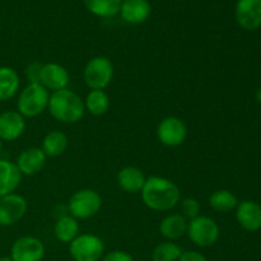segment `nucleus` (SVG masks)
I'll use <instances>...</instances> for the list:
<instances>
[{"label": "nucleus", "mask_w": 261, "mask_h": 261, "mask_svg": "<svg viewBox=\"0 0 261 261\" xmlns=\"http://www.w3.org/2000/svg\"><path fill=\"white\" fill-rule=\"evenodd\" d=\"M181 209L185 218L193 219L200 216V204L196 199L194 198H186L181 201Z\"/></svg>", "instance_id": "bb28decb"}, {"label": "nucleus", "mask_w": 261, "mask_h": 261, "mask_svg": "<svg viewBox=\"0 0 261 261\" xmlns=\"http://www.w3.org/2000/svg\"><path fill=\"white\" fill-rule=\"evenodd\" d=\"M84 107L93 116H102L110 109L109 94L101 89H92L84 99Z\"/></svg>", "instance_id": "5701e85b"}, {"label": "nucleus", "mask_w": 261, "mask_h": 261, "mask_svg": "<svg viewBox=\"0 0 261 261\" xmlns=\"http://www.w3.org/2000/svg\"><path fill=\"white\" fill-rule=\"evenodd\" d=\"M145 176L140 168L134 166H126L117 173V184L125 193H140L144 186Z\"/></svg>", "instance_id": "a211bd4d"}, {"label": "nucleus", "mask_w": 261, "mask_h": 261, "mask_svg": "<svg viewBox=\"0 0 261 261\" xmlns=\"http://www.w3.org/2000/svg\"><path fill=\"white\" fill-rule=\"evenodd\" d=\"M256 99H257V102H259V103L261 105V88L257 89V92H256Z\"/></svg>", "instance_id": "7c9ffc66"}, {"label": "nucleus", "mask_w": 261, "mask_h": 261, "mask_svg": "<svg viewBox=\"0 0 261 261\" xmlns=\"http://www.w3.org/2000/svg\"><path fill=\"white\" fill-rule=\"evenodd\" d=\"M236 218L240 226L250 232L261 228V206L256 201L244 200L236 206Z\"/></svg>", "instance_id": "2eb2a0df"}, {"label": "nucleus", "mask_w": 261, "mask_h": 261, "mask_svg": "<svg viewBox=\"0 0 261 261\" xmlns=\"http://www.w3.org/2000/svg\"><path fill=\"white\" fill-rule=\"evenodd\" d=\"M155 133L161 144L175 148L184 144L188 137V127L180 117L167 116L161 120Z\"/></svg>", "instance_id": "6e6552de"}, {"label": "nucleus", "mask_w": 261, "mask_h": 261, "mask_svg": "<svg viewBox=\"0 0 261 261\" xmlns=\"http://www.w3.org/2000/svg\"><path fill=\"white\" fill-rule=\"evenodd\" d=\"M69 147V139L66 134L59 130H53V132L47 133L42 140V148L43 153L46 157H60L66 152Z\"/></svg>", "instance_id": "412c9836"}, {"label": "nucleus", "mask_w": 261, "mask_h": 261, "mask_svg": "<svg viewBox=\"0 0 261 261\" xmlns=\"http://www.w3.org/2000/svg\"><path fill=\"white\" fill-rule=\"evenodd\" d=\"M19 86L17 70L10 66H0V102L12 99L19 91Z\"/></svg>", "instance_id": "aec40b11"}, {"label": "nucleus", "mask_w": 261, "mask_h": 261, "mask_svg": "<svg viewBox=\"0 0 261 261\" xmlns=\"http://www.w3.org/2000/svg\"><path fill=\"white\" fill-rule=\"evenodd\" d=\"M182 252L177 244L166 241L154 247L152 252V261H178Z\"/></svg>", "instance_id": "a878e982"}, {"label": "nucleus", "mask_w": 261, "mask_h": 261, "mask_svg": "<svg viewBox=\"0 0 261 261\" xmlns=\"http://www.w3.org/2000/svg\"><path fill=\"white\" fill-rule=\"evenodd\" d=\"M69 254L74 261H99L103 257L105 244L93 233L78 234L69 244Z\"/></svg>", "instance_id": "423d86ee"}, {"label": "nucleus", "mask_w": 261, "mask_h": 261, "mask_svg": "<svg viewBox=\"0 0 261 261\" xmlns=\"http://www.w3.org/2000/svg\"><path fill=\"white\" fill-rule=\"evenodd\" d=\"M28 211V203L19 194L0 196V226L12 227L22 221Z\"/></svg>", "instance_id": "1a4fd4ad"}, {"label": "nucleus", "mask_w": 261, "mask_h": 261, "mask_svg": "<svg viewBox=\"0 0 261 261\" xmlns=\"http://www.w3.org/2000/svg\"><path fill=\"white\" fill-rule=\"evenodd\" d=\"M70 82V75L65 66L58 63L43 64L40 74V83L47 91H60L65 89Z\"/></svg>", "instance_id": "ddd939ff"}, {"label": "nucleus", "mask_w": 261, "mask_h": 261, "mask_svg": "<svg viewBox=\"0 0 261 261\" xmlns=\"http://www.w3.org/2000/svg\"><path fill=\"white\" fill-rule=\"evenodd\" d=\"M186 234L195 246L211 247L218 241L219 226L211 217L198 216L188 223Z\"/></svg>", "instance_id": "0eeeda50"}, {"label": "nucleus", "mask_w": 261, "mask_h": 261, "mask_svg": "<svg viewBox=\"0 0 261 261\" xmlns=\"http://www.w3.org/2000/svg\"><path fill=\"white\" fill-rule=\"evenodd\" d=\"M122 0H84L87 10L101 18H111L120 13Z\"/></svg>", "instance_id": "b1692460"}, {"label": "nucleus", "mask_w": 261, "mask_h": 261, "mask_svg": "<svg viewBox=\"0 0 261 261\" xmlns=\"http://www.w3.org/2000/svg\"><path fill=\"white\" fill-rule=\"evenodd\" d=\"M25 130V119L14 110L0 112V140L14 142Z\"/></svg>", "instance_id": "f8f14e48"}, {"label": "nucleus", "mask_w": 261, "mask_h": 261, "mask_svg": "<svg viewBox=\"0 0 261 261\" xmlns=\"http://www.w3.org/2000/svg\"><path fill=\"white\" fill-rule=\"evenodd\" d=\"M101 260L102 261H134V257L126 251L114 250V251H110L109 254L105 255Z\"/></svg>", "instance_id": "c85d7f7f"}, {"label": "nucleus", "mask_w": 261, "mask_h": 261, "mask_svg": "<svg viewBox=\"0 0 261 261\" xmlns=\"http://www.w3.org/2000/svg\"><path fill=\"white\" fill-rule=\"evenodd\" d=\"M188 219L177 213L168 214L161 221L160 233L168 241H175L181 239L188 231Z\"/></svg>", "instance_id": "6ab92c4d"}, {"label": "nucleus", "mask_w": 261, "mask_h": 261, "mask_svg": "<svg viewBox=\"0 0 261 261\" xmlns=\"http://www.w3.org/2000/svg\"><path fill=\"white\" fill-rule=\"evenodd\" d=\"M2 150H3V142L0 140V153H2Z\"/></svg>", "instance_id": "473e14b6"}, {"label": "nucleus", "mask_w": 261, "mask_h": 261, "mask_svg": "<svg viewBox=\"0 0 261 261\" xmlns=\"http://www.w3.org/2000/svg\"><path fill=\"white\" fill-rule=\"evenodd\" d=\"M54 234L58 241L63 242V244H70L79 234L78 219L69 214L58 218L55 226H54Z\"/></svg>", "instance_id": "4be33fe9"}, {"label": "nucleus", "mask_w": 261, "mask_h": 261, "mask_svg": "<svg viewBox=\"0 0 261 261\" xmlns=\"http://www.w3.org/2000/svg\"><path fill=\"white\" fill-rule=\"evenodd\" d=\"M178 261H209L199 251H185L181 254Z\"/></svg>", "instance_id": "c756f323"}, {"label": "nucleus", "mask_w": 261, "mask_h": 261, "mask_svg": "<svg viewBox=\"0 0 261 261\" xmlns=\"http://www.w3.org/2000/svg\"><path fill=\"white\" fill-rule=\"evenodd\" d=\"M209 205L218 213H228L239 205L236 195L229 190H216L209 196Z\"/></svg>", "instance_id": "393cba45"}, {"label": "nucleus", "mask_w": 261, "mask_h": 261, "mask_svg": "<svg viewBox=\"0 0 261 261\" xmlns=\"http://www.w3.org/2000/svg\"><path fill=\"white\" fill-rule=\"evenodd\" d=\"M46 161H47V157L41 148L31 147L22 150L18 154L15 165L22 175L35 176L42 171L46 165Z\"/></svg>", "instance_id": "4468645a"}, {"label": "nucleus", "mask_w": 261, "mask_h": 261, "mask_svg": "<svg viewBox=\"0 0 261 261\" xmlns=\"http://www.w3.org/2000/svg\"><path fill=\"white\" fill-rule=\"evenodd\" d=\"M234 13L237 23L244 30L255 31L261 27V0H239Z\"/></svg>", "instance_id": "9b49d317"}, {"label": "nucleus", "mask_w": 261, "mask_h": 261, "mask_svg": "<svg viewBox=\"0 0 261 261\" xmlns=\"http://www.w3.org/2000/svg\"><path fill=\"white\" fill-rule=\"evenodd\" d=\"M102 208V198L93 189H82L69 199L68 212L75 219H89Z\"/></svg>", "instance_id": "20e7f679"}, {"label": "nucleus", "mask_w": 261, "mask_h": 261, "mask_svg": "<svg viewBox=\"0 0 261 261\" xmlns=\"http://www.w3.org/2000/svg\"><path fill=\"white\" fill-rule=\"evenodd\" d=\"M13 261H42L45 257V245L33 236H23L15 240L10 249Z\"/></svg>", "instance_id": "9d476101"}, {"label": "nucleus", "mask_w": 261, "mask_h": 261, "mask_svg": "<svg viewBox=\"0 0 261 261\" xmlns=\"http://www.w3.org/2000/svg\"><path fill=\"white\" fill-rule=\"evenodd\" d=\"M22 176L15 162L0 158V196L14 193L20 185Z\"/></svg>", "instance_id": "f3484780"}, {"label": "nucleus", "mask_w": 261, "mask_h": 261, "mask_svg": "<svg viewBox=\"0 0 261 261\" xmlns=\"http://www.w3.org/2000/svg\"><path fill=\"white\" fill-rule=\"evenodd\" d=\"M47 109L51 116L63 124L81 121L86 112L84 99L68 88L53 92L48 98Z\"/></svg>", "instance_id": "f03ea898"}, {"label": "nucleus", "mask_w": 261, "mask_h": 261, "mask_svg": "<svg viewBox=\"0 0 261 261\" xmlns=\"http://www.w3.org/2000/svg\"><path fill=\"white\" fill-rule=\"evenodd\" d=\"M0 261H13L10 256H2L0 257Z\"/></svg>", "instance_id": "2f4dec72"}, {"label": "nucleus", "mask_w": 261, "mask_h": 261, "mask_svg": "<svg viewBox=\"0 0 261 261\" xmlns=\"http://www.w3.org/2000/svg\"><path fill=\"white\" fill-rule=\"evenodd\" d=\"M43 64L38 61H32L25 69V76L30 81V83H40V74Z\"/></svg>", "instance_id": "cd10ccee"}, {"label": "nucleus", "mask_w": 261, "mask_h": 261, "mask_svg": "<svg viewBox=\"0 0 261 261\" xmlns=\"http://www.w3.org/2000/svg\"><path fill=\"white\" fill-rule=\"evenodd\" d=\"M114 78V65L106 56L92 58L84 66L83 79L89 89H101L110 86Z\"/></svg>", "instance_id": "39448f33"}, {"label": "nucleus", "mask_w": 261, "mask_h": 261, "mask_svg": "<svg viewBox=\"0 0 261 261\" xmlns=\"http://www.w3.org/2000/svg\"><path fill=\"white\" fill-rule=\"evenodd\" d=\"M143 203L154 212H168L181 200V191L173 181L161 176L145 178L142 191Z\"/></svg>", "instance_id": "f257e3e1"}, {"label": "nucleus", "mask_w": 261, "mask_h": 261, "mask_svg": "<svg viewBox=\"0 0 261 261\" xmlns=\"http://www.w3.org/2000/svg\"><path fill=\"white\" fill-rule=\"evenodd\" d=\"M152 7L148 0H122L120 14L129 24H140L149 18Z\"/></svg>", "instance_id": "dca6fc26"}, {"label": "nucleus", "mask_w": 261, "mask_h": 261, "mask_svg": "<svg viewBox=\"0 0 261 261\" xmlns=\"http://www.w3.org/2000/svg\"><path fill=\"white\" fill-rule=\"evenodd\" d=\"M50 94L41 83H30L18 96L17 111L23 117H36L46 111Z\"/></svg>", "instance_id": "7ed1b4c3"}]
</instances>
